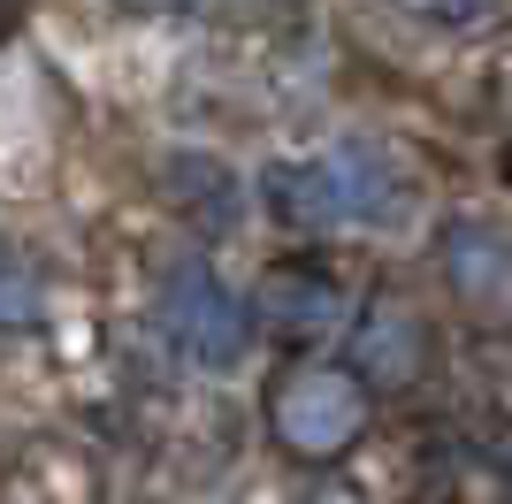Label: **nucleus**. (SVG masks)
<instances>
[{
    "instance_id": "obj_6",
    "label": "nucleus",
    "mask_w": 512,
    "mask_h": 504,
    "mask_svg": "<svg viewBox=\"0 0 512 504\" xmlns=\"http://www.w3.org/2000/svg\"><path fill=\"white\" fill-rule=\"evenodd\" d=\"M268 314H276V329H291V336H321V329L344 321V306H337V291H329L321 275H276V283H268Z\"/></svg>"
},
{
    "instance_id": "obj_9",
    "label": "nucleus",
    "mask_w": 512,
    "mask_h": 504,
    "mask_svg": "<svg viewBox=\"0 0 512 504\" xmlns=\"http://www.w3.org/2000/svg\"><path fill=\"white\" fill-rule=\"evenodd\" d=\"M23 8H31V0H0V39H8V31L23 23Z\"/></svg>"
},
{
    "instance_id": "obj_10",
    "label": "nucleus",
    "mask_w": 512,
    "mask_h": 504,
    "mask_svg": "<svg viewBox=\"0 0 512 504\" xmlns=\"http://www.w3.org/2000/svg\"><path fill=\"white\" fill-rule=\"evenodd\" d=\"M306 504H360V497H352V489H314Z\"/></svg>"
},
{
    "instance_id": "obj_2",
    "label": "nucleus",
    "mask_w": 512,
    "mask_h": 504,
    "mask_svg": "<svg viewBox=\"0 0 512 504\" xmlns=\"http://www.w3.org/2000/svg\"><path fill=\"white\" fill-rule=\"evenodd\" d=\"M367 420H375V390H367V375L352 359L291 367V375L268 390V436L283 443V459H299V466L344 459V451L367 436Z\"/></svg>"
},
{
    "instance_id": "obj_7",
    "label": "nucleus",
    "mask_w": 512,
    "mask_h": 504,
    "mask_svg": "<svg viewBox=\"0 0 512 504\" xmlns=\"http://www.w3.org/2000/svg\"><path fill=\"white\" fill-rule=\"evenodd\" d=\"M23 329H39V283L23 268V252L0 237V336H23Z\"/></svg>"
},
{
    "instance_id": "obj_8",
    "label": "nucleus",
    "mask_w": 512,
    "mask_h": 504,
    "mask_svg": "<svg viewBox=\"0 0 512 504\" xmlns=\"http://www.w3.org/2000/svg\"><path fill=\"white\" fill-rule=\"evenodd\" d=\"M390 8L413 23H436V31H482L505 0H390Z\"/></svg>"
},
{
    "instance_id": "obj_3",
    "label": "nucleus",
    "mask_w": 512,
    "mask_h": 504,
    "mask_svg": "<svg viewBox=\"0 0 512 504\" xmlns=\"http://www.w3.org/2000/svg\"><path fill=\"white\" fill-rule=\"evenodd\" d=\"M161 329L192 367H237L253 352V306L207 268V260H176L161 275Z\"/></svg>"
},
{
    "instance_id": "obj_5",
    "label": "nucleus",
    "mask_w": 512,
    "mask_h": 504,
    "mask_svg": "<svg viewBox=\"0 0 512 504\" xmlns=\"http://www.w3.org/2000/svg\"><path fill=\"white\" fill-rule=\"evenodd\" d=\"M444 275L474 314L505 321L512 314V230H497V222H459V230L444 237Z\"/></svg>"
},
{
    "instance_id": "obj_4",
    "label": "nucleus",
    "mask_w": 512,
    "mask_h": 504,
    "mask_svg": "<svg viewBox=\"0 0 512 504\" xmlns=\"http://www.w3.org/2000/svg\"><path fill=\"white\" fill-rule=\"evenodd\" d=\"M352 367L367 375V390H413L428 375V321L406 298L375 291L352 321Z\"/></svg>"
},
{
    "instance_id": "obj_1",
    "label": "nucleus",
    "mask_w": 512,
    "mask_h": 504,
    "mask_svg": "<svg viewBox=\"0 0 512 504\" xmlns=\"http://www.w3.org/2000/svg\"><path fill=\"white\" fill-rule=\"evenodd\" d=\"M268 191V214L299 237H337V230H375L406 207V176L390 168V153L375 146H329L314 161H283L260 176Z\"/></svg>"
}]
</instances>
